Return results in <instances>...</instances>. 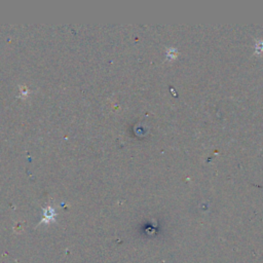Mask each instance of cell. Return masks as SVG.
<instances>
[{"mask_svg":"<svg viewBox=\"0 0 263 263\" xmlns=\"http://www.w3.org/2000/svg\"><path fill=\"white\" fill-rule=\"evenodd\" d=\"M55 215H57L55 211H54V209L52 206L48 205V206L44 208V210H43V218L41 219L39 224H41V223L48 224V223L54 222L55 221Z\"/></svg>","mask_w":263,"mask_h":263,"instance_id":"cell-1","label":"cell"}]
</instances>
